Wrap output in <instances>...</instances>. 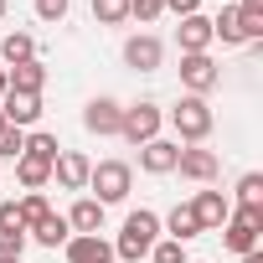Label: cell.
Masks as SVG:
<instances>
[{
	"label": "cell",
	"mask_w": 263,
	"mask_h": 263,
	"mask_svg": "<svg viewBox=\"0 0 263 263\" xmlns=\"http://www.w3.org/2000/svg\"><path fill=\"white\" fill-rule=\"evenodd\" d=\"M155 232H160V217L155 212H129L124 217V232H119V248H114V258H124V263H140L150 248H155Z\"/></svg>",
	"instance_id": "1"
},
{
	"label": "cell",
	"mask_w": 263,
	"mask_h": 263,
	"mask_svg": "<svg viewBox=\"0 0 263 263\" xmlns=\"http://www.w3.org/2000/svg\"><path fill=\"white\" fill-rule=\"evenodd\" d=\"M171 124H176L181 140H206V135H212V108H206V98L186 93V98L171 108Z\"/></svg>",
	"instance_id": "2"
},
{
	"label": "cell",
	"mask_w": 263,
	"mask_h": 263,
	"mask_svg": "<svg viewBox=\"0 0 263 263\" xmlns=\"http://www.w3.org/2000/svg\"><path fill=\"white\" fill-rule=\"evenodd\" d=\"M88 186L98 191V206L124 201V196H129V165H124V160H103V165L88 171Z\"/></svg>",
	"instance_id": "3"
},
{
	"label": "cell",
	"mask_w": 263,
	"mask_h": 263,
	"mask_svg": "<svg viewBox=\"0 0 263 263\" xmlns=\"http://www.w3.org/2000/svg\"><path fill=\"white\" fill-rule=\"evenodd\" d=\"M155 129H160V108L155 103H135V108H124V119H119V135L129 145H150Z\"/></svg>",
	"instance_id": "4"
},
{
	"label": "cell",
	"mask_w": 263,
	"mask_h": 263,
	"mask_svg": "<svg viewBox=\"0 0 263 263\" xmlns=\"http://www.w3.org/2000/svg\"><path fill=\"white\" fill-rule=\"evenodd\" d=\"M217 78H222V72H217V62H212L206 52H191V57H181V83H186L196 98H201V93H212V88H217Z\"/></svg>",
	"instance_id": "5"
},
{
	"label": "cell",
	"mask_w": 263,
	"mask_h": 263,
	"mask_svg": "<svg viewBox=\"0 0 263 263\" xmlns=\"http://www.w3.org/2000/svg\"><path fill=\"white\" fill-rule=\"evenodd\" d=\"M0 114H6L11 129L36 124V119H42V93H11V88H6V103H0Z\"/></svg>",
	"instance_id": "6"
},
{
	"label": "cell",
	"mask_w": 263,
	"mask_h": 263,
	"mask_svg": "<svg viewBox=\"0 0 263 263\" xmlns=\"http://www.w3.org/2000/svg\"><path fill=\"white\" fill-rule=\"evenodd\" d=\"M191 212H196L201 232H212V227H227V222H232V206H227V196H222V191H201V196L191 201Z\"/></svg>",
	"instance_id": "7"
},
{
	"label": "cell",
	"mask_w": 263,
	"mask_h": 263,
	"mask_svg": "<svg viewBox=\"0 0 263 263\" xmlns=\"http://www.w3.org/2000/svg\"><path fill=\"white\" fill-rule=\"evenodd\" d=\"M88 171H93V165H88L78 150H62V155L52 160V176H57V186H67V191H83V186H88Z\"/></svg>",
	"instance_id": "8"
},
{
	"label": "cell",
	"mask_w": 263,
	"mask_h": 263,
	"mask_svg": "<svg viewBox=\"0 0 263 263\" xmlns=\"http://www.w3.org/2000/svg\"><path fill=\"white\" fill-rule=\"evenodd\" d=\"M124 62L135 67V72H155L160 67V42L155 36H129L124 42Z\"/></svg>",
	"instance_id": "9"
},
{
	"label": "cell",
	"mask_w": 263,
	"mask_h": 263,
	"mask_svg": "<svg viewBox=\"0 0 263 263\" xmlns=\"http://www.w3.org/2000/svg\"><path fill=\"white\" fill-rule=\"evenodd\" d=\"M119 119H124V108L114 98H93L88 114H83V124L93 129V135H119Z\"/></svg>",
	"instance_id": "10"
},
{
	"label": "cell",
	"mask_w": 263,
	"mask_h": 263,
	"mask_svg": "<svg viewBox=\"0 0 263 263\" xmlns=\"http://www.w3.org/2000/svg\"><path fill=\"white\" fill-rule=\"evenodd\" d=\"M176 36H181V52H186V57H191V52H206V47L217 42L206 16H181V31H176Z\"/></svg>",
	"instance_id": "11"
},
{
	"label": "cell",
	"mask_w": 263,
	"mask_h": 263,
	"mask_svg": "<svg viewBox=\"0 0 263 263\" xmlns=\"http://www.w3.org/2000/svg\"><path fill=\"white\" fill-rule=\"evenodd\" d=\"M176 155H181V145H171V140H150V145L140 150V165H145L150 176H165V171H176Z\"/></svg>",
	"instance_id": "12"
},
{
	"label": "cell",
	"mask_w": 263,
	"mask_h": 263,
	"mask_svg": "<svg viewBox=\"0 0 263 263\" xmlns=\"http://www.w3.org/2000/svg\"><path fill=\"white\" fill-rule=\"evenodd\" d=\"M176 171H181L186 181H212V176H217V155H212V150H181V155H176Z\"/></svg>",
	"instance_id": "13"
},
{
	"label": "cell",
	"mask_w": 263,
	"mask_h": 263,
	"mask_svg": "<svg viewBox=\"0 0 263 263\" xmlns=\"http://www.w3.org/2000/svg\"><path fill=\"white\" fill-rule=\"evenodd\" d=\"M67 258L72 263H114V248L93 232V237H67Z\"/></svg>",
	"instance_id": "14"
},
{
	"label": "cell",
	"mask_w": 263,
	"mask_h": 263,
	"mask_svg": "<svg viewBox=\"0 0 263 263\" xmlns=\"http://www.w3.org/2000/svg\"><path fill=\"white\" fill-rule=\"evenodd\" d=\"M6 83H11V93H42V83H47V67L31 57V62L11 67V72H6Z\"/></svg>",
	"instance_id": "15"
},
{
	"label": "cell",
	"mask_w": 263,
	"mask_h": 263,
	"mask_svg": "<svg viewBox=\"0 0 263 263\" xmlns=\"http://www.w3.org/2000/svg\"><path fill=\"white\" fill-rule=\"evenodd\" d=\"M67 227H72L78 237H93V232L103 227V206H98V201H78V206L67 212Z\"/></svg>",
	"instance_id": "16"
},
{
	"label": "cell",
	"mask_w": 263,
	"mask_h": 263,
	"mask_svg": "<svg viewBox=\"0 0 263 263\" xmlns=\"http://www.w3.org/2000/svg\"><path fill=\"white\" fill-rule=\"evenodd\" d=\"M67 232H72V227H67V217H57V212H47V217L31 227V237H36L42 248H62V242H67Z\"/></svg>",
	"instance_id": "17"
},
{
	"label": "cell",
	"mask_w": 263,
	"mask_h": 263,
	"mask_svg": "<svg viewBox=\"0 0 263 263\" xmlns=\"http://www.w3.org/2000/svg\"><path fill=\"white\" fill-rule=\"evenodd\" d=\"M0 57H6L11 67H21V62H31V57H36V42H31L26 31H11L6 42H0Z\"/></svg>",
	"instance_id": "18"
},
{
	"label": "cell",
	"mask_w": 263,
	"mask_h": 263,
	"mask_svg": "<svg viewBox=\"0 0 263 263\" xmlns=\"http://www.w3.org/2000/svg\"><path fill=\"white\" fill-rule=\"evenodd\" d=\"M16 176H21V186H31V191H36V186H47V181H52V165H47V160H36V155H21V160H16Z\"/></svg>",
	"instance_id": "19"
},
{
	"label": "cell",
	"mask_w": 263,
	"mask_h": 263,
	"mask_svg": "<svg viewBox=\"0 0 263 263\" xmlns=\"http://www.w3.org/2000/svg\"><path fill=\"white\" fill-rule=\"evenodd\" d=\"M196 232H201L196 212H191V206H176V212H171V242H186V237H196Z\"/></svg>",
	"instance_id": "20"
},
{
	"label": "cell",
	"mask_w": 263,
	"mask_h": 263,
	"mask_svg": "<svg viewBox=\"0 0 263 263\" xmlns=\"http://www.w3.org/2000/svg\"><path fill=\"white\" fill-rule=\"evenodd\" d=\"M222 242H227L232 253H253V248H258V232H253V227H242V222L232 217V222H227V232H222Z\"/></svg>",
	"instance_id": "21"
},
{
	"label": "cell",
	"mask_w": 263,
	"mask_h": 263,
	"mask_svg": "<svg viewBox=\"0 0 263 263\" xmlns=\"http://www.w3.org/2000/svg\"><path fill=\"white\" fill-rule=\"evenodd\" d=\"M26 155H36V160H57L62 155V145H57V135H26Z\"/></svg>",
	"instance_id": "22"
},
{
	"label": "cell",
	"mask_w": 263,
	"mask_h": 263,
	"mask_svg": "<svg viewBox=\"0 0 263 263\" xmlns=\"http://www.w3.org/2000/svg\"><path fill=\"white\" fill-rule=\"evenodd\" d=\"M16 212H21V227L31 232V227H36V222H42V217H47L52 206H47V196H42V191H31V196H26V201H21Z\"/></svg>",
	"instance_id": "23"
},
{
	"label": "cell",
	"mask_w": 263,
	"mask_h": 263,
	"mask_svg": "<svg viewBox=\"0 0 263 263\" xmlns=\"http://www.w3.org/2000/svg\"><path fill=\"white\" fill-rule=\"evenodd\" d=\"M93 16H98V26H119L129 16V0H93Z\"/></svg>",
	"instance_id": "24"
},
{
	"label": "cell",
	"mask_w": 263,
	"mask_h": 263,
	"mask_svg": "<svg viewBox=\"0 0 263 263\" xmlns=\"http://www.w3.org/2000/svg\"><path fill=\"white\" fill-rule=\"evenodd\" d=\"M212 36H222L227 47H237V42H242V31H237V6H232V11H222V16L212 21Z\"/></svg>",
	"instance_id": "25"
},
{
	"label": "cell",
	"mask_w": 263,
	"mask_h": 263,
	"mask_svg": "<svg viewBox=\"0 0 263 263\" xmlns=\"http://www.w3.org/2000/svg\"><path fill=\"white\" fill-rule=\"evenodd\" d=\"M0 155H6V160H21L26 155V135H21V129H0Z\"/></svg>",
	"instance_id": "26"
},
{
	"label": "cell",
	"mask_w": 263,
	"mask_h": 263,
	"mask_svg": "<svg viewBox=\"0 0 263 263\" xmlns=\"http://www.w3.org/2000/svg\"><path fill=\"white\" fill-rule=\"evenodd\" d=\"M237 31L242 42H263V11H237Z\"/></svg>",
	"instance_id": "27"
},
{
	"label": "cell",
	"mask_w": 263,
	"mask_h": 263,
	"mask_svg": "<svg viewBox=\"0 0 263 263\" xmlns=\"http://www.w3.org/2000/svg\"><path fill=\"white\" fill-rule=\"evenodd\" d=\"M242 227H253V232H263V201H242L237 212H232Z\"/></svg>",
	"instance_id": "28"
},
{
	"label": "cell",
	"mask_w": 263,
	"mask_h": 263,
	"mask_svg": "<svg viewBox=\"0 0 263 263\" xmlns=\"http://www.w3.org/2000/svg\"><path fill=\"white\" fill-rule=\"evenodd\" d=\"M237 196H242V201H263V176H258V171H248V176L237 181Z\"/></svg>",
	"instance_id": "29"
},
{
	"label": "cell",
	"mask_w": 263,
	"mask_h": 263,
	"mask_svg": "<svg viewBox=\"0 0 263 263\" xmlns=\"http://www.w3.org/2000/svg\"><path fill=\"white\" fill-rule=\"evenodd\" d=\"M21 248H26V232H0V258H21Z\"/></svg>",
	"instance_id": "30"
},
{
	"label": "cell",
	"mask_w": 263,
	"mask_h": 263,
	"mask_svg": "<svg viewBox=\"0 0 263 263\" xmlns=\"http://www.w3.org/2000/svg\"><path fill=\"white\" fill-rule=\"evenodd\" d=\"M150 253H155V263H186V253H181V242H155Z\"/></svg>",
	"instance_id": "31"
},
{
	"label": "cell",
	"mask_w": 263,
	"mask_h": 263,
	"mask_svg": "<svg viewBox=\"0 0 263 263\" xmlns=\"http://www.w3.org/2000/svg\"><path fill=\"white\" fill-rule=\"evenodd\" d=\"M165 6H160V0H129V16H140V21H155Z\"/></svg>",
	"instance_id": "32"
},
{
	"label": "cell",
	"mask_w": 263,
	"mask_h": 263,
	"mask_svg": "<svg viewBox=\"0 0 263 263\" xmlns=\"http://www.w3.org/2000/svg\"><path fill=\"white\" fill-rule=\"evenodd\" d=\"M36 16L42 21H62L67 16V0H36Z\"/></svg>",
	"instance_id": "33"
},
{
	"label": "cell",
	"mask_w": 263,
	"mask_h": 263,
	"mask_svg": "<svg viewBox=\"0 0 263 263\" xmlns=\"http://www.w3.org/2000/svg\"><path fill=\"white\" fill-rule=\"evenodd\" d=\"M0 232H26V227H21V212H16L11 201L0 206Z\"/></svg>",
	"instance_id": "34"
},
{
	"label": "cell",
	"mask_w": 263,
	"mask_h": 263,
	"mask_svg": "<svg viewBox=\"0 0 263 263\" xmlns=\"http://www.w3.org/2000/svg\"><path fill=\"white\" fill-rule=\"evenodd\" d=\"M160 6H165V11H176V16H196L201 0H160Z\"/></svg>",
	"instance_id": "35"
},
{
	"label": "cell",
	"mask_w": 263,
	"mask_h": 263,
	"mask_svg": "<svg viewBox=\"0 0 263 263\" xmlns=\"http://www.w3.org/2000/svg\"><path fill=\"white\" fill-rule=\"evenodd\" d=\"M237 11H263V0H242V6Z\"/></svg>",
	"instance_id": "36"
},
{
	"label": "cell",
	"mask_w": 263,
	"mask_h": 263,
	"mask_svg": "<svg viewBox=\"0 0 263 263\" xmlns=\"http://www.w3.org/2000/svg\"><path fill=\"white\" fill-rule=\"evenodd\" d=\"M242 263H263V253H258V248H253V253H242Z\"/></svg>",
	"instance_id": "37"
},
{
	"label": "cell",
	"mask_w": 263,
	"mask_h": 263,
	"mask_svg": "<svg viewBox=\"0 0 263 263\" xmlns=\"http://www.w3.org/2000/svg\"><path fill=\"white\" fill-rule=\"evenodd\" d=\"M6 88H11V83H6V72H0V98H6Z\"/></svg>",
	"instance_id": "38"
},
{
	"label": "cell",
	"mask_w": 263,
	"mask_h": 263,
	"mask_svg": "<svg viewBox=\"0 0 263 263\" xmlns=\"http://www.w3.org/2000/svg\"><path fill=\"white\" fill-rule=\"evenodd\" d=\"M6 11H11V0H0V16H6Z\"/></svg>",
	"instance_id": "39"
},
{
	"label": "cell",
	"mask_w": 263,
	"mask_h": 263,
	"mask_svg": "<svg viewBox=\"0 0 263 263\" xmlns=\"http://www.w3.org/2000/svg\"><path fill=\"white\" fill-rule=\"evenodd\" d=\"M0 129H6V114H0Z\"/></svg>",
	"instance_id": "40"
}]
</instances>
